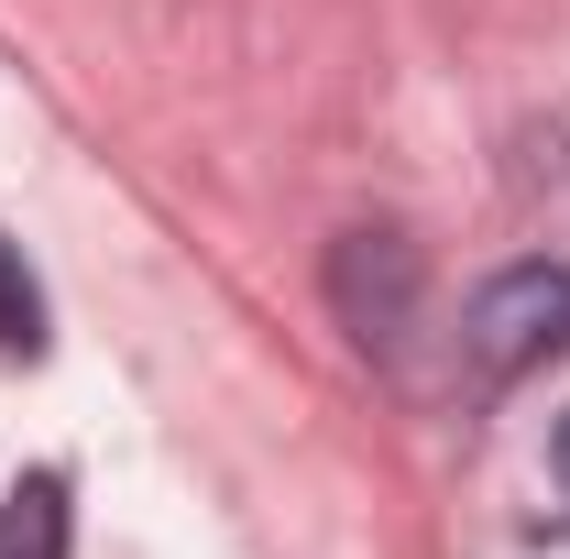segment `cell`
Segmentation results:
<instances>
[{
    "instance_id": "5b68a950",
    "label": "cell",
    "mask_w": 570,
    "mask_h": 559,
    "mask_svg": "<svg viewBox=\"0 0 570 559\" xmlns=\"http://www.w3.org/2000/svg\"><path fill=\"white\" fill-rule=\"evenodd\" d=\"M549 472H560V493H570V406L549 418Z\"/></svg>"
},
{
    "instance_id": "7a4b0ae2",
    "label": "cell",
    "mask_w": 570,
    "mask_h": 559,
    "mask_svg": "<svg viewBox=\"0 0 570 559\" xmlns=\"http://www.w3.org/2000/svg\"><path fill=\"white\" fill-rule=\"evenodd\" d=\"M417 242L406 231H341L330 242V307H341V330L362 351H395L417 330Z\"/></svg>"
},
{
    "instance_id": "3957f363",
    "label": "cell",
    "mask_w": 570,
    "mask_h": 559,
    "mask_svg": "<svg viewBox=\"0 0 570 559\" xmlns=\"http://www.w3.org/2000/svg\"><path fill=\"white\" fill-rule=\"evenodd\" d=\"M77 549V504H67V472H22L0 493V559H67Z\"/></svg>"
},
{
    "instance_id": "6da1fadb",
    "label": "cell",
    "mask_w": 570,
    "mask_h": 559,
    "mask_svg": "<svg viewBox=\"0 0 570 559\" xmlns=\"http://www.w3.org/2000/svg\"><path fill=\"white\" fill-rule=\"evenodd\" d=\"M461 341L483 373H527V362H549L570 351V264H504L483 296H472V318H461Z\"/></svg>"
},
{
    "instance_id": "277c9868",
    "label": "cell",
    "mask_w": 570,
    "mask_h": 559,
    "mask_svg": "<svg viewBox=\"0 0 570 559\" xmlns=\"http://www.w3.org/2000/svg\"><path fill=\"white\" fill-rule=\"evenodd\" d=\"M0 351H45V285H33V264H22V242H0Z\"/></svg>"
}]
</instances>
